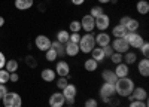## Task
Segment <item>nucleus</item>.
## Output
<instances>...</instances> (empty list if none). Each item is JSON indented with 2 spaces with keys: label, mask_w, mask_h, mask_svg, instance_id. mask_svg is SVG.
<instances>
[{
  "label": "nucleus",
  "mask_w": 149,
  "mask_h": 107,
  "mask_svg": "<svg viewBox=\"0 0 149 107\" xmlns=\"http://www.w3.org/2000/svg\"><path fill=\"white\" fill-rule=\"evenodd\" d=\"M134 80L130 79L128 76L127 77H118L116 83H115V91L116 94L119 95V97H128V95H131L133 89H134Z\"/></svg>",
  "instance_id": "obj_1"
},
{
  "label": "nucleus",
  "mask_w": 149,
  "mask_h": 107,
  "mask_svg": "<svg viewBox=\"0 0 149 107\" xmlns=\"http://www.w3.org/2000/svg\"><path fill=\"white\" fill-rule=\"evenodd\" d=\"M78 46H79V51L82 54H91V51L97 46L94 33H85L84 36H81V40H79Z\"/></svg>",
  "instance_id": "obj_2"
},
{
  "label": "nucleus",
  "mask_w": 149,
  "mask_h": 107,
  "mask_svg": "<svg viewBox=\"0 0 149 107\" xmlns=\"http://www.w3.org/2000/svg\"><path fill=\"white\" fill-rule=\"evenodd\" d=\"M116 95V91H115V85L113 83H106L103 82V85L100 88V100L106 104L113 101V97Z\"/></svg>",
  "instance_id": "obj_3"
},
{
  "label": "nucleus",
  "mask_w": 149,
  "mask_h": 107,
  "mask_svg": "<svg viewBox=\"0 0 149 107\" xmlns=\"http://www.w3.org/2000/svg\"><path fill=\"white\" fill-rule=\"evenodd\" d=\"M3 107H22V98L17 92H9L2 98Z\"/></svg>",
  "instance_id": "obj_4"
},
{
  "label": "nucleus",
  "mask_w": 149,
  "mask_h": 107,
  "mask_svg": "<svg viewBox=\"0 0 149 107\" xmlns=\"http://www.w3.org/2000/svg\"><path fill=\"white\" fill-rule=\"evenodd\" d=\"M61 94H63V97L66 100V104L67 106H73L74 101H76V94H78V88L76 85H73V83H69V85L61 91Z\"/></svg>",
  "instance_id": "obj_5"
},
{
  "label": "nucleus",
  "mask_w": 149,
  "mask_h": 107,
  "mask_svg": "<svg viewBox=\"0 0 149 107\" xmlns=\"http://www.w3.org/2000/svg\"><path fill=\"white\" fill-rule=\"evenodd\" d=\"M127 40V43H128V46L130 48H133V49H139V48L143 45V42H145V39L142 37V36L137 33V31H133V33H127V36L124 37Z\"/></svg>",
  "instance_id": "obj_6"
},
{
  "label": "nucleus",
  "mask_w": 149,
  "mask_h": 107,
  "mask_svg": "<svg viewBox=\"0 0 149 107\" xmlns=\"http://www.w3.org/2000/svg\"><path fill=\"white\" fill-rule=\"evenodd\" d=\"M51 43H52V40L49 39L48 36H45V34H39L34 39V45H36V48L40 52H46L49 48H51Z\"/></svg>",
  "instance_id": "obj_7"
},
{
  "label": "nucleus",
  "mask_w": 149,
  "mask_h": 107,
  "mask_svg": "<svg viewBox=\"0 0 149 107\" xmlns=\"http://www.w3.org/2000/svg\"><path fill=\"white\" fill-rule=\"evenodd\" d=\"M110 46H112V49H113V52H118V54H125L127 51H130V46L124 37L113 39L110 42Z\"/></svg>",
  "instance_id": "obj_8"
},
{
  "label": "nucleus",
  "mask_w": 149,
  "mask_h": 107,
  "mask_svg": "<svg viewBox=\"0 0 149 107\" xmlns=\"http://www.w3.org/2000/svg\"><path fill=\"white\" fill-rule=\"evenodd\" d=\"M81 27H82V30L85 33H94V30H95V19L90 14L84 15L82 19H81Z\"/></svg>",
  "instance_id": "obj_9"
},
{
  "label": "nucleus",
  "mask_w": 149,
  "mask_h": 107,
  "mask_svg": "<svg viewBox=\"0 0 149 107\" xmlns=\"http://www.w3.org/2000/svg\"><path fill=\"white\" fill-rule=\"evenodd\" d=\"M95 19V28L100 31H106L110 27V17L107 14H102L100 17L94 18Z\"/></svg>",
  "instance_id": "obj_10"
},
{
  "label": "nucleus",
  "mask_w": 149,
  "mask_h": 107,
  "mask_svg": "<svg viewBox=\"0 0 149 107\" xmlns=\"http://www.w3.org/2000/svg\"><path fill=\"white\" fill-rule=\"evenodd\" d=\"M54 70H55L57 76H60V77H67L70 75V66H69L67 61H64V59H60Z\"/></svg>",
  "instance_id": "obj_11"
},
{
  "label": "nucleus",
  "mask_w": 149,
  "mask_h": 107,
  "mask_svg": "<svg viewBox=\"0 0 149 107\" xmlns=\"http://www.w3.org/2000/svg\"><path fill=\"white\" fill-rule=\"evenodd\" d=\"M49 107H64L66 106V100L63 97L61 92H54L51 97H49Z\"/></svg>",
  "instance_id": "obj_12"
},
{
  "label": "nucleus",
  "mask_w": 149,
  "mask_h": 107,
  "mask_svg": "<svg viewBox=\"0 0 149 107\" xmlns=\"http://www.w3.org/2000/svg\"><path fill=\"white\" fill-rule=\"evenodd\" d=\"M94 37H95V45H97L98 48H104V46L110 45V42H112L110 34L106 33V31H100L97 36H94Z\"/></svg>",
  "instance_id": "obj_13"
},
{
  "label": "nucleus",
  "mask_w": 149,
  "mask_h": 107,
  "mask_svg": "<svg viewBox=\"0 0 149 107\" xmlns=\"http://www.w3.org/2000/svg\"><path fill=\"white\" fill-rule=\"evenodd\" d=\"M131 97L137 101H148V91L142 86H134V89L131 92Z\"/></svg>",
  "instance_id": "obj_14"
},
{
  "label": "nucleus",
  "mask_w": 149,
  "mask_h": 107,
  "mask_svg": "<svg viewBox=\"0 0 149 107\" xmlns=\"http://www.w3.org/2000/svg\"><path fill=\"white\" fill-rule=\"evenodd\" d=\"M40 77L43 82H48V83H51L57 79V73H55V70L54 68H43L40 71Z\"/></svg>",
  "instance_id": "obj_15"
},
{
  "label": "nucleus",
  "mask_w": 149,
  "mask_h": 107,
  "mask_svg": "<svg viewBox=\"0 0 149 107\" xmlns=\"http://www.w3.org/2000/svg\"><path fill=\"white\" fill-rule=\"evenodd\" d=\"M137 71L140 73V76L148 77L149 76V59L148 58H142L137 63Z\"/></svg>",
  "instance_id": "obj_16"
},
{
  "label": "nucleus",
  "mask_w": 149,
  "mask_h": 107,
  "mask_svg": "<svg viewBox=\"0 0 149 107\" xmlns=\"http://www.w3.org/2000/svg\"><path fill=\"white\" fill-rule=\"evenodd\" d=\"M113 71H115L116 77H127L130 73V66H127L125 63H119V64H116Z\"/></svg>",
  "instance_id": "obj_17"
},
{
  "label": "nucleus",
  "mask_w": 149,
  "mask_h": 107,
  "mask_svg": "<svg viewBox=\"0 0 149 107\" xmlns=\"http://www.w3.org/2000/svg\"><path fill=\"white\" fill-rule=\"evenodd\" d=\"M102 79H103V82H106V83H113V85H115L116 80H118L115 71H113V70H109V68H106V70L102 71Z\"/></svg>",
  "instance_id": "obj_18"
},
{
  "label": "nucleus",
  "mask_w": 149,
  "mask_h": 107,
  "mask_svg": "<svg viewBox=\"0 0 149 107\" xmlns=\"http://www.w3.org/2000/svg\"><path fill=\"white\" fill-rule=\"evenodd\" d=\"M64 52H66V55H69V57H76L81 51H79V46H78V43L67 42V43L64 45Z\"/></svg>",
  "instance_id": "obj_19"
},
{
  "label": "nucleus",
  "mask_w": 149,
  "mask_h": 107,
  "mask_svg": "<svg viewBox=\"0 0 149 107\" xmlns=\"http://www.w3.org/2000/svg\"><path fill=\"white\" fill-rule=\"evenodd\" d=\"M122 63H125L127 66L137 63V54L133 52V51H127L125 54H122Z\"/></svg>",
  "instance_id": "obj_20"
},
{
  "label": "nucleus",
  "mask_w": 149,
  "mask_h": 107,
  "mask_svg": "<svg viewBox=\"0 0 149 107\" xmlns=\"http://www.w3.org/2000/svg\"><path fill=\"white\" fill-rule=\"evenodd\" d=\"M136 10H137V14H140V15H148L149 14V2L148 0H139V2L136 3Z\"/></svg>",
  "instance_id": "obj_21"
},
{
  "label": "nucleus",
  "mask_w": 149,
  "mask_h": 107,
  "mask_svg": "<svg viewBox=\"0 0 149 107\" xmlns=\"http://www.w3.org/2000/svg\"><path fill=\"white\" fill-rule=\"evenodd\" d=\"M127 28L121 26V24H118V26H115L113 28H112V36H113L115 39H121V37H125L127 36Z\"/></svg>",
  "instance_id": "obj_22"
},
{
  "label": "nucleus",
  "mask_w": 149,
  "mask_h": 107,
  "mask_svg": "<svg viewBox=\"0 0 149 107\" xmlns=\"http://www.w3.org/2000/svg\"><path fill=\"white\" fill-rule=\"evenodd\" d=\"M14 6L18 10H29L30 8H33V0H15Z\"/></svg>",
  "instance_id": "obj_23"
},
{
  "label": "nucleus",
  "mask_w": 149,
  "mask_h": 107,
  "mask_svg": "<svg viewBox=\"0 0 149 107\" xmlns=\"http://www.w3.org/2000/svg\"><path fill=\"white\" fill-rule=\"evenodd\" d=\"M91 58L93 59H95V61L98 63V64H100L102 61H104V54H103V49H102V48H98V46H95L94 48V49L91 51Z\"/></svg>",
  "instance_id": "obj_24"
},
{
  "label": "nucleus",
  "mask_w": 149,
  "mask_h": 107,
  "mask_svg": "<svg viewBox=\"0 0 149 107\" xmlns=\"http://www.w3.org/2000/svg\"><path fill=\"white\" fill-rule=\"evenodd\" d=\"M124 27L127 28V31H128V33H133V31H137V30H139V27H140V22H139L137 19H136V18H130Z\"/></svg>",
  "instance_id": "obj_25"
},
{
  "label": "nucleus",
  "mask_w": 149,
  "mask_h": 107,
  "mask_svg": "<svg viewBox=\"0 0 149 107\" xmlns=\"http://www.w3.org/2000/svg\"><path fill=\"white\" fill-rule=\"evenodd\" d=\"M84 67H85L86 71H91V73H93V71H95L98 68V63L95 61V59H93V58H88V59H85Z\"/></svg>",
  "instance_id": "obj_26"
},
{
  "label": "nucleus",
  "mask_w": 149,
  "mask_h": 107,
  "mask_svg": "<svg viewBox=\"0 0 149 107\" xmlns=\"http://www.w3.org/2000/svg\"><path fill=\"white\" fill-rule=\"evenodd\" d=\"M69 36H70V33L67 30H58L57 31V42L66 45L69 42Z\"/></svg>",
  "instance_id": "obj_27"
},
{
  "label": "nucleus",
  "mask_w": 149,
  "mask_h": 107,
  "mask_svg": "<svg viewBox=\"0 0 149 107\" xmlns=\"http://www.w3.org/2000/svg\"><path fill=\"white\" fill-rule=\"evenodd\" d=\"M51 48L57 52V57L61 58V57H64V55H66V52H64V45H63V43H60V42L55 40V42L51 43Z\"/></svg>",
  "instance_id": "obj_28"
},
{
  "label": "nucleus",
  "mask_w": 149,
  "mask_h": 107,
  "mask_svg": "<svg viewBox=\"0 0 149 107\" xmlns=\"http://www.w3.org/2000/svg\"><path fill=\"white\" fill-rule=\"evenodd\" d=\"M5 70H8L9 73H15V71L18 70V61L17 59H6Z\"/></svg>",
  "instance_id": "obj_29"
},
{
  "label": "nucleus",
  "mask_w": 149,
  "mask_h": 107,
  "mask_svg": "<svg viewBox=\"0 0 149 107\" xmlns=\"http://www.w3.org/2000/svg\"><path fill=\"white\" fill-rule=\"evenodd\" d=\"M69 30H70V33H81V30H82V27H81V21H78V19L70 21V24H69Z\"/></svg>",
  "instance_id": "obj_30"
},
{
  "label": "nucleus",
  "mask_w": 149,
  "mask_h": 107,
  "mask_svg": "<svg viewBox=\"0 0 149 107\" xmlns=\"http://www.w3.org/2000/svg\"><path fill=\"white\" fill-rule=\"evenodd\" d=\"M102 14H104V9H103V6H91V9H90V15H91L93 18L100 17Z\"/></svg>",
  "instance_id": "obj_31"
},
{
  "label": "nucleus",
  "mask_w": 149,
  "mask_h": 107,
  "mask_svg": "<svg viewBox=\"0 0 149 107\" xmlns=\"http://www.w3.org/2000/svg\"><path fill=\"white\" fill-rule=\"evenodd\" d=\"M45 58H46V61H49V63H54L58 57H57V52L52 49V48H49V49L45 52Z\"/></svg>",
  "instance_id": "obj_32"
},
{
  "label": "nucleus",
  "mask_w": 149,
  "mask_h": 107,
  "mask_svg": "<svg viewBox=\"0 0 149 107\" xmlns=\"http://www.w3.org/2000/svg\"><path fill=\"white\" fill-rule=\"evenodd\" d=\"M9 71L5 70V68H0V83L2 85H6V83L9 82Z\"/></svg>",
  "instance_id": "obj_33"
},
{
  "label": "nucleus",
  "mask_w": 149,
  "mask_h": 107,
  "mask_svg": "<svg viewBox=\"0 0 149 107\" xmlns=\"http://www.w3.org/2000/svg\"><path fill=\"white\" fill-rule=\"evenodd\" d=\"M67 85H69V79H67V77H58V79H57V88H58V89L63 91Z\"/></svg>",
  "instance_id": "obj_34"
},
{
  "label": "nucleus",
  "mask_w": 149,
  "mask_h": 107,
  "mask_svg": "<svg viewBox=\"0 0 149 107\" xmlns=\"http://www.w3.org/2000/svg\"><path fill=\"white\" fill-rule=\"evenodd\" d=\"M109 58H110V61L113 63L115 66H116V64H119V63H122V54L113 52V54H112V55H110Z\"/></svg>",
  "instance_id": "obj_35"
},
{
  "label": "nucleus",
  "mask_w": 149,
  "mask_h": 107,
  "mask_svg": "<svg viewBox=\"0 0 149 107\" xmlns=\"http://www.w3.org/2000/svg\"><path fill=\"white\" fill-rule=\"evenodd\" d=\"M140 49V52H142V55H143V58H148V55H149V43L145 40L143 42V45L139 48Z\"/></svg>",
  "instance_id": "obj_36"
},
{
  "label": "nucleus",
  "mask_w": 149,
  "mask_h": 107,
  "mask_svg": "<svg viewBox=\"0 0 149 107\" xmlns=\"http://www.w3.org/2000/svg\"><path fill=\"white\" fill-rule=\"evenodd\" d=\"M148 106H149L148 101H137V100H133L128 104V107H148Z\"/></svg>",
  "instance_id": "obj_37"
},
{
  "label": "nucleus",
  "mask_w": 149,
  "mask_h": 107,
  "mask_svg": "<svg viewBox=\"0 0 149 107\" xmlns=\"http://www.w3.org/2000/svg\"><path fill=\"white\" fill-rule=\"evenodd\" d=\"M79 40H81V33H70L69 42H72V43H79Z\"/></svg>",
  "instance_id": "obj_38"
},
{
  "label": "nucleus",
  "mask_w": 149,
  "mask_h": 107,
  "mask_svg": "<svg viewBox=\"0 0 149 107\" xmlns=\"http://www.w3.org/2000/svg\"><path fill=\"white\" fill-rule=\"evenodd\" d=\"M103 49V54H104V58H109L112 54H113V49H112V46L110 45H107V46H104V48H102Z\"/></svg>",
  "instance_id": "obj_39"
},
{
  "label": "nucleus",
  "mask_w": 149,
  "mask_h": 107,
  "mask_svg": "<svg viewBox=\"0 0 149 107\" xmlns=\"http://www.w3.org/2000/svg\"><path fill=\"white\" fill-rule=\"evenodd\" d=\"M85 107H98V101L95 98H88L85 101Z\"/></svg>",
  "instance_id": "obj_40"
},
{
  "label": "nucleus",
  "mask_w": 149,
  "mask_h": 107,
  "mask_svg": "<svg viewBox=\"0 0 149 107\" xmlns=\"http://www.w3.org/2000/svg\"><path fill=\"white\" fill-rule=\"evenodd\" d=\"M26 61H27V64H29V67H33V68H34V67L37 66V61H36V59H34V58H33L31 55H29V57L26 58Z\"/></svg>",
  "instance_id": "obj_41"
},
{
  "label": "nucleus",
  "mask_w": 149,
  "mask_h": 107,
  "mask_svg": "<svg viewBox=\"0 0 149 107\" xmlns=\"http://www.w3.org/2000/svg\"><path fill=\"white\" fill-rule=\"evenodd\" d=\"M19 80V76H18V73L15 71V73H10L9 75V82H14V83H17Z\"/></svg>",
  "instance_id": "obj_42"
},
{
  "label": "nucleus",
  "mask_w": 149,
  "mask_h": 107,
  "mask_svg": "<svg viewBox=\"0 0 149 107\" xmlns=\"http://www.w3.org/2000/svg\"><path fill=\"white\" fill-rule=\"evenodd\" d=\"M6 94H8V88H6V85H2V83H0V100H2Z\"/></svg>",
  "instance_id": "obj_43"
},
{
  "label": "nucleus",
  "mask_w": 149,
  "mask_h": 107,
  "mask_svg": "<svg viewBox=\"0 0 149 107\" xmlns=\"http://www.w3.org/2000/svg\"><path fill=\"white\" fill-rule=\"evenodd\" d=\"M5 64H6V57L2 51H0V68H5Z\"/></svg>",
  "instance_id": "obj_44"
},
{
  "label": "nucleus",
  "mask_w": 149,
  "mask_h": 107,
  "mask_svg": "<svg viewBox=\"0 0 149 107\" xmlns=\"http://www.w3.org/2000/svg\"><path fill=\"white\" fill-rule=\"evenodd\" d=\"M70 2H72L74 6H82V5L86 2V0H70Z\"/></svg>",
  "instance_id": "obj_45"
},
{
  "label": "nucleus",
  "mask_w": 149,
  "mask_h": 107,
  "mask_svg": "<svg viewBox=\"0 0 149 107\" xmlns=\"http://www.w3.org/2000/svg\"><path fill=\"white\" fill-rule=\"evenodd\" d=\"M131 17H128V15H125V17H122L121 19H119V24H121V26H125V24H127V21L130 19Z\"/></svg>",
  "instance_id": "obj_46"
},
{
  "label": "nucleus",
  "mask_w": 149,
  "mask_h": 107,
  "mask_svg": "<svg viewBox=\"0 0 149 107\" xmlns=\"http://www.w3.org/2000/svg\"><path fill=\"white\" fill-rule=\"evenodd\" d=\"M100 5H107V3H110V0H97Z\"/></svg>",
  "instance_id": "obj_47"
},
{
  "label": "nucleus",
  "mask_w": 149,
  "mask_h": 107,
  "mask_svg": "<svg viewBox=\"0 0 149 107\" xmlns=\"http://www.w3.org/2000/svg\"><path fill=\"white\" fill-rule=\"evenodd\" d=\"M3 26H5V18H3V17H0V28H2Z\"/></svg>",
  "instance_id": "obj_48"
},
{
  "label": "nucleus",
  "mask_w": 149,
  "mask_h": 107,
  "mask_svg": "<svg viewBox=\"0 0 149 107\" xmlns=\"http://www.w3.org/2000/svg\"><path fill=\"white\" fill-rule=\"evenodd\" d=\"M110 3H112V5H116V3H118V0H110Z\"/></svg>",
  "instance_id": "obj_49"
},
{
  "label": "nucleus",
  "mask_w": 149,
  "mask_h": 107,
  "mask_svg": "<svg viewBox=\"0 0 149 107\" xmlns=\"http://www.w3.org/2000/svg\"><path fill=\"white\" fill-rule=\"evenodd\" d=\"M110 107H118V106H116V104H115V106H110Z\"/></svg>",
  "instance_id": "obj_50"
},
{
  "label": "nucleus",
  "mask_w": 149,
  "mask_h": 107,
  "mask_svg": "<svg viewBox=\"0 0 149 107\" xmlns=\"http://www.w3.org/2000/svg\"><path fill=\"white\" fill-rule=\"evenodd\" d=\"M67 107H74V106H67Z\"/></svg>",
  "instance_id": "obj_51"
}]
</instances>
